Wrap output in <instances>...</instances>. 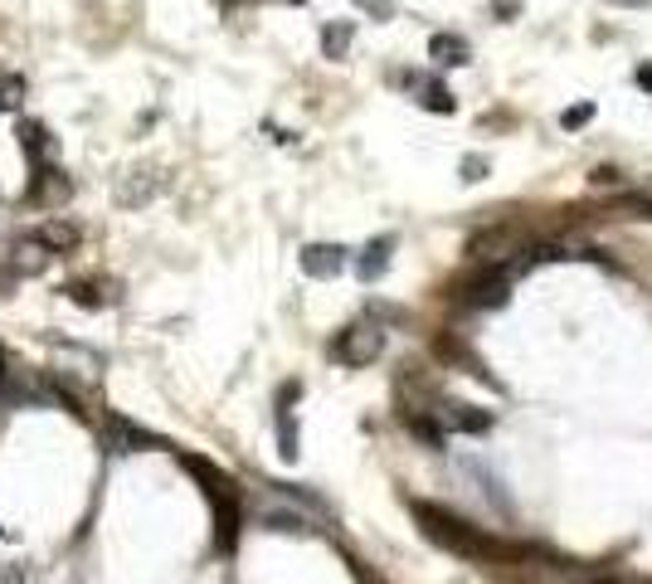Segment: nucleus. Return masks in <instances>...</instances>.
<instances>
[{
	"label": "nucleus",
	"instance_id": "nucleus-11",
	"mask_svg": "<svg viewBox=\"0 0 652 584\" xmlns=\"http://www.w3.org/2000/svg\"><path fill=\"white\" fill-rule=\"evenodd\" d=\"M429 54H434L438 64H468L472 54H468V44L458 35H434L429 39Z\"/></svg>",
	"mask_w": 652,
	"mask_h": 584
},
{
	"label": "nucleus",
	"instance_id": "nucleus-9",
	"mask_svg": "<svg viewBox=\"0 0 652 584\" xmlns=\"http://www.w3.org/2000/svg\"><path fill=\"white\" fill-rule=\"evenodd\" d=\"M390 249H395V239H375V244H365L361 258H356V273H361V283H375V278L390 268Z\"/></svg>",
	"mask_w": 652,
	"mask_h": 584
},
{
	"label": "nucleus",
	"instance_id": "nucleus-6",
	"mask_svg": "<svg viewBox=\"0 0 652 584\" xmlns=\"http://www.w3.org/2000/svg\"><path fill=\"white\" fill-rule=\"evenodd\" d=\"M302 268H307L312 278H336V273L346 268V249H341V244H307V249H302Z\"/></svg>",
	"mask_w": 652,
	"mask_h": 584
},
{
	"label": "nucleus",
	"instance_id": "nucleus-5",
	"mask_svg": "<svg viewBox=\"0 0 652 584\" xmlns=\"http://www.w3.org/2000/svg\"><path fill=\"white\" fill-rule=\"evenodd\" d=\"M69 190H73V181L59 166H39L35 181H30V205H44V210H49V205H64Z\"/></svg>",
	"mask_w": 652,
	"mask_h": 584
},
{
	"label": "nucleus",
	"instance_id": "nucleus-14",
	"mask_svg": "<svg viewBox=\"0 0 652 584\" xmlns=\"http://www.w3.org/2000/svg\"><path fill=\"white\" fill-rule=\"evenodd\" d=\"M356 5H361L365 15H375V20H390V15H395V5H390V0H356Z\"/></svg>",
	"mask_w": 652,
	"mask_h": 584
},
{
	"label": "nucleus",
	"instance_id": "nucleus-13",
	"mask_svg": "<svg viewBox=\"0 0 652 584\" xmlns=\"http://www.w3.org/2000/svg\"><path fill=\"white\" fill-rule=\"evenodd\" d=\"M20 103H25V78L5 73L0 78V108H20Z\"/></svg>",
	"mask_w": 652,
	"mask_h": 584
},
{
	"label": "nucleus",
	"instance_id": "nucleus-1",
	"mask_svg": "<svg viewBox=\"0 0 652 584\" xmlns=\"http://www.w3.org/2000/svg\"><path fill=\"white\" fill-rule=\"evenodd\" d=\"M385 351V331L375 327L370 317L365 322H351V327L336 331V341H331V356L341 365H370L375 356Z\"/></svg>",
	"mask_w": 652,
	"mask_h": 584
},
{
	"label": "nucleus",
	"instance_id": "nucleus-8",
	"mask_svg": "<svg viewBox=\"0 0 652 584\" xmlns=\"http://www.w3.org/2000/svg\"><path fill=\"white\" fill-rule=\"evenodd\" d=\"M20 146L30 151V161H44V166H54V156H59V146H54L44 122H20Z\"/></svg>",
	"mask_w": 652,
	"mask_h": 584
},
{
	"label": "nucleus",
	"instance_id": "nucleus-15",
	"mask_svg": "<svg viewBox=\"0 0 652 584\" xmlns=\"http://www.w3.org/2000/svg\"><path fill=\"white\" fill-rule=\"evenodd\" d=\"M482 176H487V161L468 156V161H463V181H482Z\"/></svg>",
	"mask_w": 652,
	"mask_h": 584
},
{
	"label": "nucleus",
	"instance_id": "nucleus-12",
	"mask_svg": "<svg viewBox=\"0 0 652 584\" xmlns=\"http://www.w3.org/2000/svg\"><path fill=\"white\" fill-rule=\"evenodd\" d=\"M322 49H326V59H346V49H351V25H346V20H341V25H326Z\"/></svg>",
	"mask_w": 652,
	"mask_h": 584
},
{
	"label": "nucleus",
	"instance_id": "nucleus-4",
	"mask_svg": "<svg viewBox=\"0 0 652 584\" xmlns=\"http://www.w3.org/2000/svg\"><path fill=\"white\" fill-rule=\"evenodd\" d=\"M103 438H108L112 453H146V448H161V438H151L146 429H137L132 419H108V429H103Z\"/></svg>",
	"mask_w": 652,
	"mask_h": 584
},
{
	"label": "nucleus",
	"instance_id": "nucleus-16",
	"mask_svg": "<svg viewBox=\"0 0 652 584\" xmlns=\"http://www.w3.org/2000/svg\"><path fill=\"white\" fill-rule=\"evenodd\" d=\"M609 5H648V0H609Z\"/></svg>",
	"mask_w": 652,
	"mask_h": 584
},
{
	"label": "nucleus",
	"instance_id": "nucleus-10",
	"mask_svg": "<svg viewBox=\"0 0 652 584\" xmlns=\"http://www.w3.org/2000/svg\"><path fill=\"white\" fill-rule=\"evenodd\" d=\"M35 239L49 249V254H59V249H78V229H73L69 219H44Z\"/></svg>",
	"mask_w": 652,
	"mask_h": 584
},
{
	"label": "nucleus",
	"instance_id": "nucleus-3",
	"mask_svg": "<svg viewBox=\"0 0 652 584\" xmlns=\"http://www.w3.org/2000/svg\"><path fill=\"white\" fill-rule=\"evenodd\" d=\"M161 185H166L161 166H132V171L117 181V205H122V210H142V205H151V200L161 195Z\"/></svg>",
	"mask_w": 652,
	"mask_h": 584
},
{
	"label": "nucleus",
	"instance_id": "nucleus-7",
	"mask_svg": "<svg viewBox=\"0 0 652 584\" xmlns=\"http://www.w3.org/2000/svg\"><path fill=\"white\" fill-rule=\"evenodd\" d=\"M409 93H419V108H429V112H453V93L443 88V83H434V78H424V73H404L399 78Z\"/></svg>",
	"mask_w": 652,
	"mask_h": 584
},
{
	"label": "nucleus",
	"instance_id": "nucleus-2",
	"mask_svg": "<svg viewBox=\"0 0 652 584\" xmlns=\"http://www.w3.org/2000/svg\"><path fill=\"white\" fill-rule=\"evenodd\" d=\"M49 249L39 244L35 234H20V239H10L5 244V254H0V263H5V278H39L44 268H49Z\"/></svg>",
	"mask_w": 652,
	"mask_h": 584
}]
</instances>
